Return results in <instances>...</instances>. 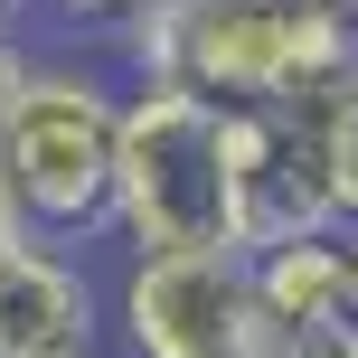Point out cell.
<instances>
[{
	"instance_id": "cell-1",
	"label": "cell",
	"mask_w": 358,
	"mask_h": 358,
	"mask_svg": "<svg viewBox=\"0 0 358 358\" xmlns=\"http://www.w3.org/2000/svg\"><path fill=\"white\" fill-rule=\"evenodd\" d=\"M113 236L132 255L236 245L227 198V104L179 76L123 85V142H113Z\"/></svg>"
},
{
	"instance_id": "cell-2",
	"label": "cell",
	"mask_w": 358,
	"mask_h": 358,
	"mask_svg": "<svg viewBox=\"0 0 358 358\" xmlns=\"http://www.w3.org/2000/svg\"><path fill=\"white\" fill-rule=\"evenodd\" d=\"M113 142L123 94L85 66H29V85L0 104V179L38 245L113 236Z\"/></svg>"
},
{
	"instance_id": "cell-3",
	"label": "cell",
	"mask_w": 358,
	"mask_h": 358,
	"mask_svg": "<svg viewBox=\"0 0 358 358\" xmlns=\"http://www.w3.org/2000/svg\"><path fill=\"white\" fill-rule=\"evenodd\" d=\"M113 321H123L132 358H273V340H283L255 302V273L236 245L132 255L113 283Z\"/></svg>"
},
{
	"instance_id": "cell-4",
	"label": "cell",
	"mask_w": 358,
	"mask_h": 358,
	"mask_svg": "<svg viewBox=\"0 0 358 358\" xmlns=\"http://www.w3.org/2000/svg\"><path fill=\"white\" fill-rule=\"evenodd\" d=\"M227 198H236V255L302 236V227H330L311 132L283 104H227Z\"/></svg>"
},
{
	"instance_id": "cell-5",
	"label": "cell",
	"mask_w": 358,
	"mask_h": 358,
	"mask_svg": "<svg viewBox=\"0 0 358 358\" xmlns=\"http://www.w3.org/2000/svg\"><path fill=\"white\" fill-rule=\"evenodd\" d=\"M0 358H94V283L57 245L0 264Z\"/></svg>"
},
{
	"instance_id": "cell-6",
	"label": "cell",
	"mask_w": 358,
	"mask_h": 358,
	"mask_svg": "<svg viewBox=\"0 0 358 358\" xmlns=\"http://www.w3.org/2000/svg\"><path fill=\"white\" fill-rule=\"evenodd\" d=\"M255 273V302H264L273 330H311V321H340L349 302V227H302V236H273V245L245 255Z\"/></svg>"
},
{
	"instance_id": "cell-7",
	"label": "cell",
	"mask_w": 358,
	"mask_h": 358,
	"mask_svg": "<svg viewBox=\"0 0 358 358\" xmlns=\"http://www.w3.org/2000/svg\"><path fill=\"white\" fill-rule=\"evenodd\" d=\"M283 113L311 132V161H321L330 227H349V236H358V57H349V66H330L321 85H302Z\"/></svg>"
},
{
	"instance_id": "cell-8",
	"label": "cell",
	"mask_w": 358,
	"mask_h": 358,
	"mask_svg": "<svg viewBox=\"0 0 358 358\" xmlns=\"http://www.w3.org/2000/svg\"><path fill=\"white\" fill-rule=\"evenodd\" d=\"M48 10L76 19V29H113V38H132L151 10H161V0H48Z\"/></svg>"
},
{
	"instance_id": "cell-9",
	"label": "cell",
	"mask_w": 358,
	"mask_h": 358,
	"mask_svg": "<svg viewBox=\"0 0 358 358\" xmlns=\"http://www.w3.org/2000/svg\"><path fill=\"white\" fill-rule=\"evenodd\" d=\"M273 358H358V321H311V330H283Z\"/></svg>"
},
{
	"instance_id": "cell-10",
	"label": "cell",
	"mask_w": 358,
	"mask_h": 358,
	"mask_svg": "<svg viewBox=\"0 0 358 358\" xmlns=\"http://www.w3.org/2000/svg\"><path fill=\"white\" fill-rule=\"evenodd\" d=\"M19 245H38V236H29V217H19V198H10V179H0V264H10Z\"/></svg>"
},
{
	"instance_id": "cell-11",
	"label": "cell",
	"mask_w": 358,
	"mask_h": 358,
	"mask_svg": "<svg viewBox=\"0 0 358 358\" xmlns=\"http://www.w3.org/2000/svg\"><path fill=\"white\" fill-rule=\"evenodd\" d=\"M0 29H10V0H0Z\"/></svg>"
}]
</instances>
